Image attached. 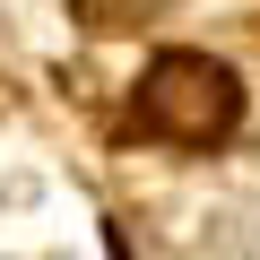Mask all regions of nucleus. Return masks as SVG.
I'll list each match as a JSON object with an SVG mask.
<instances>
[{
	"label": "nucleus",
	"mask_w": 260,
	"mask_h": 260,
	"mask_svg": "<svg viewBox=\"0 0 260 260\" xmlns=\"http://www.w3.org/2000/svg\"><path fill=\"white\" fill-rule=\"evenodd\" d=\"M139 121L156 139H174V148H217L243 121V87L208 52H156L139 70Z\"/></svg>",
	"instance_id": "1"
}]
</instances>
